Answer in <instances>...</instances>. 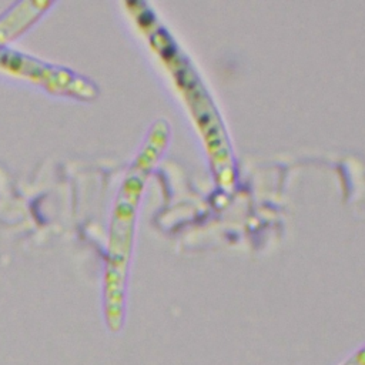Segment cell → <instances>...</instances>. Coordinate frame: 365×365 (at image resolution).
Instances as JSON below:
<instances>
[{"mask_svg":"<svg viewBox=\"0 0 365 365\" xmlns=\"http://www.w3.org/2000/svg\"><path fill=\"white\" fill-rule=\"evenodd\" d=\"M155 37L158 38V46L165 50V56L173 57L175 63V71L178 74V78L182 83L184 91L190 98V104L192 106L194 114L198 117V121L202 127V133L208 141L210 150H212L211 154L214 158V167L217 170L221 184H230L232 175V165L227 137L220 121L218 113L215 111L207 90L202 87V83L200 81L194 68L190 67V61L185 58V56H181L178 53V48L173 44V41L168 38L164 30H155Z\"/></svg>","mask_w":365,"mask_h":365,"instance_id":"cell-1","label":"cell"},{"mask_svg":"<svg viewBox=\"0 0 365 365\" xmlns=\"http://www.w3.org/2000/svg\"><path fill=\"white\" fill-rule=\"evenodd\" d=\"M339 365H365V344L345 358Z\"/></svg>","mask_w":365,"mask_h":365,"instance_id":"cell-2","label":"cell"}]
</instances>
